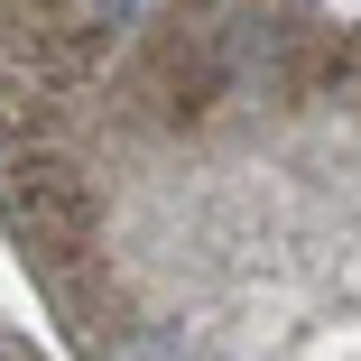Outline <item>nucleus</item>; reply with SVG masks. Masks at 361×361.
Returning <instances> with one entry per match:
<instances>
[{
	"label": "nucleus",
	"instance_id": "nucleus-1",
	"mask_svg": "<svg viewBox=\"0 0 361 361\" xmlns=\"http://www.w3.org/2000/svg\"><path fill=\"white\" fill-rule=\"evenodd\" d=\"M0 195H10V223H19L28 259H37V269H56L65 287H75V269H84V250H93V232H102L93 185L75 176V158L37 139V149H19V158H10Z\"/></svg>",
	"mask_w": 361,
	"mask_h": 361
},
{
	"label": "nucleus",
	"instance_id": "nucleus-2",
	"mask_svg": "<svg viewBox=\"0 0 361 361\" xmlns=\"http://www.w3.org/2000/svg\"><path fill=\"white\" fill-rule=\"evenodd\" d=\"M102 10H130V0H102Z\"/></svg>",
	"mask_w": 361,
	"mask_h": 361
}]
</instances>
